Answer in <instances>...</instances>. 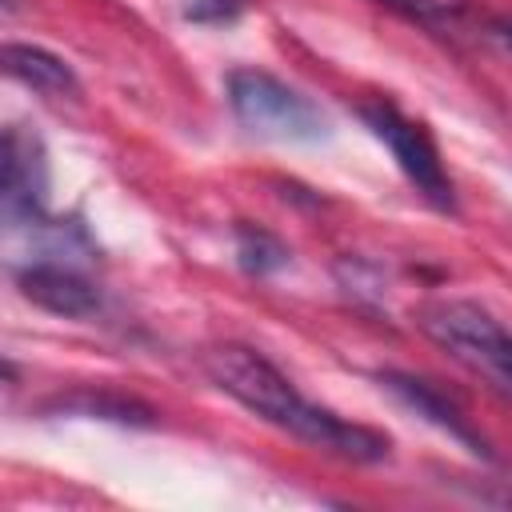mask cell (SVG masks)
<instances>
[{
	"instance_id": "obj_3",
	"label": "cell",
	"mask_w": 512,
	"mask_h": 512,
	"mask_svg": "<svg viewBox=\"0 0 512 512\" xmlns=\"http://www.w3.org/2000/svg\"><path fill=\"white\" fill-rule=\"evenodd\" d=\"M228 104L236 120L264 140L312 144L328 136V116L304 92L260 68H236L228 76Z\"/></svg>"
},
{
	"instance_id": "obj_13",
	"label": "cell",
	"mask_w": 512,
	"mask_h": 512,
	"mask_svg": "<svg viewBox=\"0 0 512 512\" xmlns=\"http://www.w3.org/2000/svg\"><path fill=\"white\" fill-rule=\"evenodd\" d=\"M500 36H504V40L512 44V24H500Z\"/></svg>"
},
{
	"instance_id": "obj_2",
	"label": "cell",
	"mask_w": 512,
	"mask_h": 512,
	"mask_svg": "<svg viewBox=\"0 0 512 512\" xmlns=\"http://www.w3.org/2000/svg\"><path fill=\"white\" fill-rule=\"evenodd\" d=\"M420 332L440 344L452 360L480 372L496 388L512 392V332L500 328L480 304L468 300H432L416 312Z\"/></svg>"
},
{
	"instance_id": "obj_5",
	"label": "cell",
	"mask_w": 512,
	"mask_h": 512,
	"mask_svg": "<svg viewBox=\"0 0 512 512\" xmlns=\"http://www.w3.org/2000/svg\"><path fill=\"white\" fill-rule=\"evenodd\" d=\"M44 196H48V156L36 132L12 124L4 128L0 144V204L4 220L16 224H40L44 220Z\"/></svg>"
},
{
	"instance_id": "obj_10",
	"label": "cell",
	"mask_w": 512,
	"mask_h": 512,
	"mask_svg": "<svg viewBox=\"0 0 512 512\" xmlns=\"http://www.w3.org/2000/svg\"><path fill=\"white\" fill-rule=\"evenodd\" d=\"M60 412H84V416H108V420H120V424H140L148 428L152 424V412L132 404V400H116V396H72V400H56Z\"/></svg>"
},
{
	"instance_id": "obj_8",
	"label": "cell",
	"mask_w": 512,
	"mask_h": 512,
	"mask_svg": "<svg viewBox=\"0 0 512 512\" xmlns=\"http://www.w3.org/2000/svg\"><path fill=\"white\" fill-rule=\"evenodd\" d=\"M4 72L12 80H20L24 88L44 92V96H76L80 92L72 64L48 48H36V44H4Z\"/></svg>"
},
{
	"instance_id": "obj_9",
	"label": "cell",
	"mask_w": 512,
	"mask_h": 512,
	"mask_svg": "<svg viewBox=\"0 0 512 512\" xmlns=\"http://www.w3.org/2000/svg\"><path fill=\"white\" fill-rule=\"evenodd\" d=\"M236 256H240V268H244V272L268 276V272L284 268L292 252H288L272 232L252 228V224H240V228H236Z\"/></svg>"
},
{
	"instance_id": "obj_1",
	"label": "cell",
	"mask_w": 512,
	"mask_h": 512,
	"mask_svg": "<svg viewBox=\"0 0 512 512\" xmlns=\"http://www.w3.org/2000/svg\"><path fill=\"white\" fill-rule=\"evenodd\" d=\"M204 372L236 404H244L260 420L284 428L288 436H296V440H304V444H312L320 452H332V456L356 460V464H380L392 452L384 432L352 424V420H340L336 412L304 400L296 392V384L252 348L220 344V348L204 352Z\"/></svg>"
},
{
	"instance_id": "obj_6",
	"label": "cell",
	"mask_w": 512,
	"mask_h": 512,
	"mask_svg": "<svg viewBox=\"0 0 512 512\" xmlns=\"http://www.w3.org/2000/svg\"><path fill=\"white\" fill-rule=\"evenodd\" d=\"M16 288L24 300H32L36 308L44 312H56V316H92L100 308V288L72 264L64 260H32L16 272Z\"/></svg>"
},
{
	"instance_id": "obj_12",
	"label": "cell",
	"mask_w": 512,
	"mask_h": 512,
	"mask_svg": "<svg viewBox=\"0 0 512 512\" xmlns=\"http://www.w3.org/2000/svg\"><path fill=\"white\" fill-rule=\"evenodd\" d=\"M384 4L404 8V12H408V16H416V20H432V16H440V12H444L436 0H384Z\"/></svg>"
},
{
	"instance_id": "obj_11",
	"label": "cell",
	"mask_w": 512,
	"mask_h": 512,
	"mask_svg": "<svg viewBox=\"0 0 512 512\" xmlns=\"http://www.w3.org/2000/svg\"><path fill=\"white\" fill-rule=\"evenodd\" d=\"M252 0H188L184 4V20L192 24H232L248 12Z\"/></svg>"
},
{
	"instance_id": "obj_4",
	"label": "cell",
	"mask_w": 512,
	"mask_h": 512,
	"mask_svg": "<svg viewBox=\"0 0 512 512\" xmlns=\"http://www.w3.org/2000/svg\"><path fill=\"white\" fill-rule=\"evenodd\" d=\"M360 120L368 124V132L392 152V160L400 164V172L408 176V184L440 212H452L456 208V196H452V180L440 164V152L432 144V136L424 132V124L408 120L396 104L388 100H364L360 104Z\"/></svg>"
},
{
	"instance_id": "obj_7",
	"label": "cell",
	"mask_w": 512,
	"mask_h": 512,
	"mask_svg": "<svg viewBox=\"0 0 512 512\" xmlns=\"http://www.w3.org/2000/svg\"><path fill=\"white\" fill-rule=\"evenodd\" d=\"M376 380H380V388L396 400V404H404L408 412H416L424 424H432L436 432H444L448 440H456V444H464L472 456H492L488 452V444L476 436V428L468 424V416L444 396V392H436L428 380H420V376H408V372H392V368H384V372H376Z\"/></svg>"
}]
</instances>
